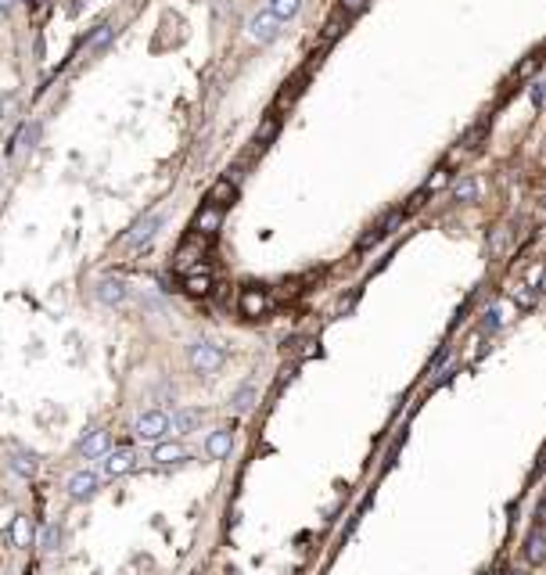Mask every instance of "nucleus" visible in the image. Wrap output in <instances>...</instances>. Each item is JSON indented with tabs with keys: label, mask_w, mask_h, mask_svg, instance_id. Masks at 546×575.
<instances>
[{
	"label": "nucleus",
	"mask_w": 546,
	"mask_h": 575,
	"mask_svg": "<svg viewBox=\"0 0 546 575\" xmlns=\"http://www.w3.org/2000/svg\"><path fill=\"white\" fill-rule=\"evenodd\" d=\"M223 360H227V349H223V342L216 338H195L187 345V363L195 367L198 374H216Z\"/></svg>",
	"instance_id": "f257e3e1"
},
{
	"label": "nucleus",
	"mask_w": 546,
	"mask_h": 575,
	"mask_svg": "<svg viewBox=\"0 0 546 575\" xmlns=\"http://www.w3.org/2000/svg\"><path fill=\"white\" fill-rule=\"evenodd\" d=\"M166 219H169V213H148L144 219H137V223H133V230L126 234L119 245H122L126 252H140V248H148V245L155 241V234L166 227Z\"/></svg>",
	"instance_id": "f03ea898"
},
{
	"label": "nucleus",
	"mask_w": 546,
	"mask_h": 575,
	"mask_svg": "<svg viewBox=\"0 0 546 575\" xmlns=\"http://www.w3.org/2000/svg\"><path fill=\"white\" fill-rule=\"evenodd\" d=\"M133 431L144 442H162V439H169V431H173V417H169L166 410H144L140 417H137V424H133Z\"/></svg>",
	"instance_id": "7ed1b4c3"
},
{
	"label": "nucleus",
	"mask_w": 546,
	"mask_h": 575,
	"mask_svg": "<svg viewBox=\"0 0 546 575\" xmlns=\"http://www.w3.org/2000/svg\"><path fill=\"white\" fill-rule=\"evenodd\" d=\"M281 36V19L273 11H259V14H252V22H248V40L252 43H270V40H277Z\"/></svg>",
	"instance_id": "20e7f679"
},
{
	"label": "nucleus",
	"mask_w": 546,
	"mask_h": 575,
	"mask_svg": "<svg viewBox=\"0 0 546 575\" xmlns=\"http://www.w3.org/2000/svg\"><path fill=\"white\" fill-rule=\"evenodd\" d=\"M94 295H98L101 306H122V302L130 299V284H126L122 277H98Z\"/></svg>",
	"instance_id": "39448f33"
},
{
	"label": "nucleus",
	"mask_w": 546,
	"mask_h": 575,
	"mask_svg": "<svg viewBox=\"0 0 546 575\" xmlns=\"http://www.w3.org/2000/svg\"><path fill=\"white\" fill-rule=\"evenodd\" d=\"M151 460H155V468H173V464H184V460H190V453L184 450L180 442H151Z\"/></svg>",
	"instance_id": "423d86ee"
},
{
	"label": "nucleus",
	"mask_w": 546,
	"mask_h": 575,
	"mask_svg": "<svg viewBox=\"0 0 546 575\" xmlns=\"http://www.w3.org/2000/svg\"><path fill=\"white\" fill-rule=\"evenodd\" d=\"M234 453V431L230 428H216L205 435V457L208 460H227Z\"/></svg>",
	"instance_id": "0eeeda50"
},
{
	"label": "nucleus",
	"mask_w": 546,
	"mask_h": 575,
	"mask_svg": "<svg viewBox=\"0 0 546 575\" xmlns=\"http://www.w3.org/2000/svg\"><path fill=\"white\" fill-rule=\"evenodd\" d=\"M219 223H223V209L212 202H205L201 209L195 213V223H190V230H195L198 237H208V234H216L219 230Z\"/></svg>",
	"instance_id": "6e6552de"
},
{
	"label": "nucleus",
	"mask_w": 546,
	"mask_h": 575,
	"mask_svg": "<svg viewBox=\"0 0 546 575\" xmlns=\"http://www.w3.org/2000/svg\"><path fill=\"white\" fill-rule=\"evenodd\" d=\"M101 468H105L108 478H122V475H130L137 468V453L133 450H111V453H105Z\"/></svg>",
	"instance_id": "1a4fd4ad"
},
{
	"label": "nucleus",
	"mask_w": 546,
	"mask_h": 575,
	"mask_svg": "<svg viewBox=\"0 0 546 575\" xmlns=\"http://www.w3.org/2000/svg\"><path fill=\"white\" fill-rule=\"evenodd\" d=\"M266 310H270V295L263 292V288H245V292H241V313H245L248 321L266 316Z\"/></svg>",
	"instance_id": "9d476101"
},
{
	"label": "nucleus",
	"mask_w": 546,
	"mask_h": 575,
	"mask_svg": "<svg viewBox=\"0 0 546 575\" xmlns=\"http://www.w3.org/2000/svg\"><path fill=\"white\" fill-rule=\"evenodd\" d=\"M65 489H69L72 500H90L94 492H98V475L94 471H76V475H69Z\"/></svg>",
	"instance_id": "9b49d317"
},
{
	"label": "nucleus",
	"mask_w": 546,
	"mask_h": 575,
	"mask_svg": "<svg viewBox=\"0 0 546 575\" xmlns=\"http://www.w3.org/2000/svg\"><path fill=\"white\" fill-rule=\"evenodd\" d=\"M79 453L83 457H90V460H101L105 453H108V431H101V428H90L83 439H79Z\"/></svg>",
	"instance_id": "f8f14e48"
},
{
	"label": "nucleus",
	"mask_w": 546,
	"mask_h": 575,
	"mask_svg": "<svg viewBox=\"0 0 546 575\" xmlns=\"http://www.w3.org/2000/svg\"><path fill=\"white\" fill-rule=\"evenodd\" d=\"M11 471H19L22 478H36V471H40L36 453L25 450V446H11Z\"/></svg>",
	"instance_id": "ddd939ff"
},
{
	"label": "nucleus",
	"mask_w": 546,
	"mask_h": 575,
	"mask_svg": "<svg viewBox=\"0 0 546 575\" xmlns=\"http://www.w3.org/2000/svg\"><path fill=\"white\" fill-rule=\"evenodd\" d=\"M403 216H406L403 209H395V213H389V216H384L381 223H374V227H371V234H367L363 241H360V248H371L374 241H381V237H389V234L399 227V223H403Z\"/></svg>",
	"instance_id": "4468645a"
},
{
	"label": "nucleus",
	"mask_w": 546,
	"mask_h": 575,
	"mask_svg": "<svg viewBox=\"0 0 546 575\" xmlns=\"http://www.w3.org/2000/svg\"><path fill=\"white\" fill-rule=\"evenodd\" d=\"M205 252V245H201V237L198 234H190V241H184L180 248H176V255H173V266L176 270H190L198 263V255Z\"/></svg>",
	"instance_id": "2eb2a0df"
},
{
	"label": "nucleus",
	"mask_w": 546,
	"mask_h": 575,
	"mask_svg": "<svg viewBox=\"0 0 546 575\" xmlns=\"http://www.w3.org/2000/svg\"><path fill=\"white\" fill-rule=\"evenodd\" d=\"M525 561H528V565L546 561V536H543V529H532V532H528V539H525Z\"/></svg>",
	"instance_id": "dca6fc26"
},
{
	"label": "nucleus",
	"mask_w": 546,
	"mask_h": 575,
	"mask_svg": "<svg viewBox=\"0 0 546 575\" xmlns=\"http://www.w3.org/2000/svg\"><path fill=\"white\" fill-rule=\"evenodd\" d=\"M234 198H237V187H234V180H227V177L216 180V184H212V191H208V202L219 205V209H227V205H230Z\"/></svg>",
	"instance_id": "f3484780"
},
{
	"label": "nucleus",
	"mask_w": 546,
	"mask_h": 575,
	"mask_svg": "<svg viewBox=\"0 0 546 575\" xmlns=\"http://www.w3.org/2000/svg\"><path fill=\"white\" fill-rule=\"evenodd\" d=\"M478 195H481V184H478L474 177H463V180L453 184V202H460V205L478 202Z\"/></svg>",
	"instance_id": "a211bd4d"
},
{
	"label": "nucleus",
	"mask_w": 546,
	"mask_h": 575,
	"mask_svg": "<svg viewBox=\"0 0 546 575\" xmlns=\"http://www.w3.org/2000/svg\"><path fill=\"white\" fill-rule=\"evenodd\" d=\"M11 539H14V547H33V521H29L25 514H14Z\"/></svg>",
	"instance_id": "6ab92c4d"
},
{
	"label": "nucleus",
	"mask_w": 546,
	"mask_h": 575,
	"mask_svg": "<svg viewBox=\"0 0 546 575\" xmlns=\"http://www.w3.org/2000/svg\"><path fill=\"white\" fill-rule=\"evenodd\" d=\"M198 424H201V410H195V406H184L173 413V431H195Z\"/></svg>",
	"instance_id": "aec40b11"
},
{
	"label": "nucleus",
	"mask_w": 546,
	"mask_h": 575,
	"mask_svg": "<svg viewBox=\"0 0 546 575\" xmlns=\"http://www.w3.org/2000/svg\"><path fill=\"white\" fill-rule=\"evenodd\" d=\"M255 399H259L255 385H241V389L234 392V399H230V410H234V413H248V410L255 406Z\"/></svg>",
	"instance_id": "412c9836"
},
{
	"label": "nucleus",
	"mask_w": 546,
	"mask_h": 575,
	"mask_svg": "<svg viewBox=\"0 0 546 575\" xmlns=\"http://www.w3.org/2000/svg\"><path fill=\"white\" fill-rule=\"evenodd\" d=\"M184 292H187V295H195V299H201V295L212 292V277H208V274H187Z\"/></svg>",
	"instance_id": "4be33fe9"
},
{
	"label": "nucleus",
	"mask_w": 546,
	"mask_h": 575,
	"mask_svg": "<svg viewBox=\"0 0 546 575\" xmlns=\"http://www.w3.org/2000/svg\"><path fill=\"white\" fill-rule=\"evenodd\" d=\"M266 11H273L281 22H287V19H295V14L302 11V0H270Z\"/></svg>",
	"instance_id": "5701e85b"
},
{
	"label": "nucleus",
	"mask_w": 546,
	"mask_h": 575,
	"mask_svg": "<svg viewBox=\"0 0 546 575\" xmlns=\"http://www.w3.org/2000/svg\"><path fill=\"white\" fill-rule=\"evenodd\" d=\"M111 40H116V25L105 22V25H98V33L90 36V47H94V51H105V47H108Z\"/></svg>",
	"instance_id": "b1692460"
},
{
	"label": "nucleus",
	"mask_w": 546,
	"mask_h": 575,
	"mask_svg": "<svg viewBox=\"0 0 546 575\" xmlns=\"http://www.w3.org/2000/svg\"><path fill=\"white\" fill-rule=\"evenodd\" d=\"M61 550V525H47L43 529V554Z\"/></svg>",
	"instance_id": "393cba45"
},
{
	"label": "nucleus",
	"mask_w": 546,
	"mask_h": 575,
	"mask_svg": "<svg viewBox=\"0 0 546 575\" xmlns=\"http://www.w3.org/2000/svg\"><path fill=\"white\" fill-rule=\"evenodd\" d=\"M277 126H281V119H277V116H270V119L259 126V133H255V148H266V140L277 133Z\"/></svg>",
	"instance_id": "a878e982"
},
{
	"label": "nucleus",
	"mask_w": 546,
	"mask_h": 575,
	"mask_svg": "<svg viewBox=\"0 0 546 575\" xmlns=\"http://www.w3.org/2000/svg\"><path fill=\"white\" fill-rule=\"evenodd\" d=\"M485 133H489V122H478V126H474V130H471L468 137H463V151H474V148H481V144H478V140H481V137H485Z\"/></svg>",
	"instance_id": "bb28decb"
},
{
	"label": "nucleus",
	"mask_w": 546,
	"mask_h": 575,
	"mask_svg": "<svg viewBox=\"0 0 546 575\" xmlns=\"http://www.w3.org/2000/svg\"><path fill=\"white\" fill-rule=\"evenodd\" d=\"M496 327H500V310H489L485 321H481V331H496Z\"/></svg>",
	"instance_id": "cd10ccee"
},
{
	"label": "nucleus",
	"mask_w": 546,
	"mask_h": 575,
	"mask_svg": "<svg viewBox=\"0 0 546 575\" xmlns=\"http://www.w3.org/2000/svg\"><path fill=\"white\" fill-rule=\"evenodd\" d=\"M543 98H546V87L539 83V87L532 90V105H543Z\"/></svg>",
	"instance_id": "c85d7f7f"
},
{
	"label": "nucleus",
	"mask_w": 546,
	"mask_h": 575,
	"mask_svg": "<svg viewBox=\"0 0 546 575\" xmlns=\"http://www.w3.org/2000/svg\"><path fill=\"white\" fill-rule=\"evenodd\" d=\"M11 8V0H0V11H8Z\"/></svg>",
	"instance_id": "c756f323"
},
{
	"label": "nucleus",
	"mask_w": 546,
	"mask_h": 575,
	"mask_svg": "<svg viewBox=\"0 0 546 575\" xmlns=\"http://www.w3.org/2000/svg\"><path fill=\"white\" fill-rule=\"evenodd\" d=\"M543 209H546V195H543Z\"/></svg>",
	"instance_id": "7c9ffc66"
},
{
	"label": "nucleus",
	"mask_w": 546,
	"mask_h": 575,
	"mask_svg": "<svg viewBox=\"0 0 546 575\" xmlns=\"http://www.w3.org/2000/svg\"><path fill=\"white\" fill-rule=\"evenodd\" d=\"M190 575H201V572H190Z\"/></svg>",
	"instance_id": "2f4dec72"
}]
</instances>
